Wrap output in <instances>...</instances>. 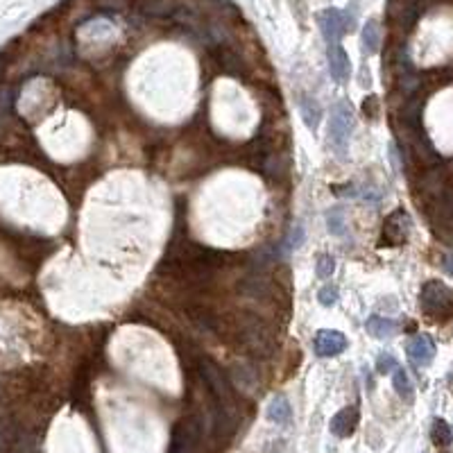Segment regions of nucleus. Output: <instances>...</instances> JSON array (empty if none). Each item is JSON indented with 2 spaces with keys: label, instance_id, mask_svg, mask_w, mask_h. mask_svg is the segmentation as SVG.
I'll list each match as a JSON object with an SVG mask.
<instances>
[{
  "label": "nucleus",
  "instance_id": "obj_1",
  "mask_svg": "<svg viewBox=\"0 0 453 453\" xmlns=\"http://www.w3.org/2000/svg\"><path fill=\"white\" fill-rule=\"evenodd\" d=\"M419 304L428 317L449 320L453 315V290L442 281H426L421 286Z\"/></svg>",
  "mask_w": 453,
  "mask_h": 453
},
{
  "label": "nucleus",
  "instance_id": "obj_2",
  "mask_svg": "<svg viewBox=\"0 0 453 453\" xmlns=\"http://www.w3.org/2000/svg\"><path fill=\"white\" fill-rule=\"evenodd\" d=\"M240 340L249 354L256 358H268L275 351V334L261 317H245L240 327Z\"/></svg>",
  "mask_w": 453,
  "mask_h": 453
},
{
  "label": "nucleus",
  "instance_id": "obj_3",
  "mask_svg": "<svg viewBox=\"0 0 453 453\" xmlns=\"http://www.w3.org/2000/svg\"><path fill=\"white\" fill-rule=\"evenodd\" d=\"M351 129H354V112L347 103H336L329 118V143L334 145L340 159L347 157Z\"/></svg>",
  "mask_w": 453,
  "mask_h": 453
},
{
  "label": "nucleus",
  "instance_id": "obj_4",
  "mask_svg": "<svg viewBox=\"0 0 453 453\" xmlns=\"http://www.w3.org/2000/svg\"><path fill=\"white\" fill-rule=\"evenodd\" d=\"M202 442V419L197 415L181 417L173 426L168 453H195Z\"/></svg>",
  "mask_w": 453,
  "mask_h": 453
},
{
  "label": "nucleus",
  "instance_id": "obj_5",
  "mask_svg": "<svg viewBox=\"0 0 453 453\" xmlns=\"http://www.w3.org/2000/svg\"><path fill=\"white\" fill-rule=\"evenodd\" d=\"M197 372H199V376H202L204 383L209 386L211 395L220 401V406H225L229 410L231 404H234V392H231V383L227 381V376L223 374V369H220L214 360L199 358L197 360Z\"/></svg>",
  "mask_w": 453,
  "mask_h": 453
},
{
  "label": "nucleus",
  "instance_id": "obj_6",
  "mask_svg": "<svg viewBox=\"0 0 453 453\" xmlns=\"http://www.w3.org/2000/svg\"><path fill=\"white\" fill-rule=\"evenodd\" d=\"M410 234V216L404 209H397L386 218L381 229V247H397L404 245Z\"/></svg>",
  "mask_w": 453,
  "mask_h": 453
},
{
  "label": "nucleus",
  "instance_id": "obj_7",
  "mask_svg": "<svg viewBox=\"0 0 453 453\" xmlns=\"http://www.w3.org/2000/svg\"><path fill=\"white\" fill-rule=\"evenodd\" d=\"M317 25L322 29V34L329 41V46L338 44V39L351 29V21H347V16L340 12V9H324V12L317 14Z\"/></svg>",
  "mask_w": 453,
  "mask_h": 453
},
{
  "label": "nucleus",
  "instance_id": "obj_8",
  "mask_svg": "<svg viewBox=\"0 0 453 453\" xmlns=\"http://www.w3.org/2000/svg\"><path fill=\"white\" fill-rule=\"evenodd\" d=\"M313 349H315V354L322 358L340 356L342 351L347 349V338H345V334H340V331L322 329L313 338Z\"/></svg>",
  "mask_w": 453,
  "mask_h": 453
},
{
  "label": "nucleus",
  "instance_id": "obj_9",
  "mask_svg": "<svg viewBox=\"0 0 453 453\" xmlns=\"http://www.w3.org/2000/svg\"><path fill=\"white\" fill-rule=\"evenodd\" d=\"M435 340L426 334H419L408 342V358L415 362L417 367H426L428 362L435 358Z\"/></svg>",
  "mask_w": 453,
  "mask_h": 453
},
{
  "label": "nucleus",
  "instance_id": "obj_10",
  "mask_svg": "<svg viewBox=\"0 0 453 453\" xmlns=\"http://www.w3.org/2000/svg\"><path fill=\"white\" fill-rule=\"evenodd\" d=\"M327 62H329V73H331V77H334V82L345 84L351 75V64H349V57L345 53V48H342L340 44L329 46Z\"/></svg>",
  "mask_w": 453,
  "mask_h": 453
},
{
  "label": "nucleus",
  "instance_id": "obj_11",
  "mask_svg": "<svg viewBox=\"0 0 453 453\" xmlns=\"http://www.w3.org/2000/svg\"><path fill=\"white\" fill-rule=\"evenodd\" d=\"M358 421H360V415H358V408L356 406H347L338 410L334 417H331V433H334L336 438H349L354 435V431L358 428Z\"/></svg>",
  "mask_w": 453,
  "mask_h": 453
},
{
  "label": "nucleus",
  "instance_id": "obj_12",
  "mask_svg": "<svg viewBox=\"0 0 453 453\" xmlns=\"http://www.w3.org/2000/svg\"><path fill=\"white\" fill-rule=\"evenodd\" d=\"M365 329L372 338H379V340H386V338H392L397 334L399 324L395 320L390 317H383V315H369L367 322H365Z\"/></svg>",
  "mask_w": 453,
  "mask_h": 453
},
{
  "label": "nucleus",
  "instance_id": "obj_13",
  "mask_svg": "<svg viewBox=\"0 0 453 453\" xmlns=\"http://www.w3.org/2000/svg\"><path fill=\"white\" fill-rule=\"evenodd\" d=\"M381 48V27L374 18H369L362 27V50H365L367 55H376Z\"/></svg>",
  "mask_w": 453,
  "mask_h": 453
},
{
  "label": "nucleus",
  "instance_id": "obj_14",
  "mask_svg": "<svg viewBox=\"0 0 453 453\" xmlns=\"http://www.w3.org/2000/svg\"><path fill=\"white\" fill-rule=\"evenodd\" d=\"M290 415H293V410H290V404H288L286 397L277 395L270 401V406H268V419L270 421H275V424H286Z\"/></svg>",
  "mask_w": 453,
  "mask_h": 453
},
{
  "label": "nucleus",
  "instance_id": "obj_15",
  "mask_svg": "<svg viewBox=\"0 0 453 453\" xmlns=\"http://www.w3.org/2000/svg\"><path fill=\"white\" fill-rule=\"evenodd\" d=\"M392 386H395L397 395L404 399L406 404H412V399H415V390H412V383H410V379H408L404 367H397L395 372H392Z\"/></svg>",
  "mask_w": 453,
  "mask_h": 453
},
{
  "label": "nucleus",
  "instance_id": "obj_16",
  "mask_svg": "<svg viewBox=\"0 0 453 453\" xmlns=\"http://www.w3.org/2000/svg\"><path fill=\"white\" fill-rule=\"evenodd\" d=\"M299 114H301V118H304L308 129H317L320 118H322V109L317 107V103H313L310 98H301L299 100Z\"/></svg>",
  "mask_w": 453,
  "mask_h": 453
},
{
  "label": "nucleus",
  "instance_id": "obj_17",
  "mask_svg": "<svg viewBox=\"0 0 453 453\" xmlns=\"http://www.w3.org/2000/svg\"><path fill=\"white\" fill-rule=\"evenodd\" d=\"M431 440L435 442L438 447H449L451 440H453V433L451 426L447 424L445 419H433V428H431Z\"/></svg>",
  "mask_w": 453,
  "mask_h": 453
},
{
  "label": "nucleus",
  "instance_id": "obj_18",
  "mask_svg": "<svg viewBox=\"0 0 453 453\" xmlns=\"http://www.w3.org/2000/svg\"><path fill=\"white\" fill-rule=\"evenodd\" d=\"M88 372L79 369V374L75 379V406H86L91 399V388H88Z\"/></svg>",
  "mask_w": 453,
  "mask_h": 453
},
{
  "label": "nucleus",
  "instance_id": "obj_19",
  "mask_svg": "<svg viewBox=\"0 0 453 453\" xmlns=\"http://www.w3.org/2000/svg\"><path fill=\"white\" fill-rule=\"evenodd\" d=\"M327 227H329V231L334 236H342V234H345V229H347V225H345V211H342L340 206L331 209L329 214H327Z\"/></svg>",
  "mask_w": 453,
  "mask_h": 453
},
{
  "label": "nucleus",
  "instance_id": "obj_20",
  "mask_svg": "<svg viewBox=\"0 0 453 453\" xmlns=\"http://www.w3.org/2000/svg\"><path fill=\"white\" fill-rule=\"evenodd\" d=\"M234 383L238 386V388H243L245 392H249L251 388L256 386V379H254V374L249 372V367H236L234 369Z\"/></svg>",
  "mask_w": 453,
  "mask_h": 453
},
{
  "label": "nucleus",
  "instance_id": "obj_21",
  "mask_svg": "<svg viewBox=\"0 0 453 453\" xmlns=\"http://www.w3.org/2000/svg\"><path fill=\"white\" fill-rule=\"evenodd\" d=\"M334 270H336V258L334 256H331V254H320L317 256L315 272H317L320 279H329L331 275H334Z\"/></svg>",
  "mask_w": 453,
  "mask_h": 453
},
{
  "label": "nucleus",
  "instance_id": "obj_22",
  "mask_svg": "<svg viewBox=\"0 0 453 453\" xmlns=\"http://www.w3.org/2000/svg\"><path fill=\"white\" fill-rule=\"evenodd\" d=\"M317 301L322 306H336L338 304V288L336 286H324V288H320V293H317Z\"/></svg>",
  "mask_w": 453,
  "mask_h": 453
},
{
  "label": "nucleus",
  "instance_id": "obj_23",
  "mask_svg": "<svg viewBox=\"0 0 453 453\" xmlns=\"http://www.w3.org/2000/svg\"><path fill=\"white\" fill-rule=\"evenodd\" d=\"M397 367H399V362L392 354H381L376 358V372H379V374H392Z\"/></svg>",
  "mask_w": 453,
  "mask_h": 453
},
{
  "label": "nucleus",
  "instance_id": "obj_24",
  "mask_svg": "<svg viewBox=\"0 0 453 453\" xmlns=\"http://www.w3.org/2000/svg\"><path fill=\"white\" fill-rule=\"evenodd\" d=\"M362 114H365L367 118H372V120H374L381 114V107H379V98L376 96H367V100L362 103Z\"/></svg>",
  "mask_w": 453,
  "mask_h": 453
},
{
  "label": "nucleus",
  "instance_id": "obj_25",
  "mask_svg": "<svg viewBox=\"0 0 453 453\" xmlns=\"http://www.w3.org/2000/svg\"><path fill=\"white\" fill-rule=\"evenodd\" d=\"M442 268H445L449 275L453 277V254H447L445 258H442Z\"/></svg>",
  "mask_w": 453,
  "mask_h": 453
}]
</instances>
